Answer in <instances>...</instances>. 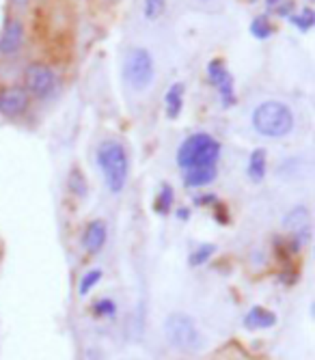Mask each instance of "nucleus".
I'll list each match as a JSON object with an SVG mask.
<instances>
[{"instance_id":"f257e3e1","label":"nucleus","mask_w":315,"mask_h":360,"mask_svg":"<svg viewBox=\"0 0 315 360\" xmlns=\"http://www.w3.org/2000/svg\"><path fill=\"white\" fill-rule=\"evenodd\" d=\"M218 158H220V143L207 132H197L193 136H188L177 149V165L184 171L216 169Z\"/></svg>"},{"instance_id":"f03ea898","label":"nucleus","mask_w":315,"mask_h":360,"mask_svg":"<svg viewBox=\"0 0 315 360\" xmlns=\"http://www.w3.org/2000/svg\"><path fill=\"white\" fill-rule=\"evenodd\" d=\"M255 132L266 139H283L294 129V112L288 104L268 100L253 110Z\"/></svg>"},{"instance_id":"7ed1b4c3","label":"nucleus","mask_w":315,"mask_h":360,"mask_svg":"<svg viewBox=\"0 0 315 360\" xmlns=\"http://www.w3.org/2000/svg\"><path fill=\"white\" fill-rule=\"evenodd\" d=\"M121 76L123 82L130 91H145L151 86L153 78H155V60L151 56V52L147 48L141 46H132L128 52H125L123 65H121Z\"/></svg>"},{"instance_id":"20e7f679","label":"nucleus","mask_w":315,"mask_h":360,"mask_svg":"<svg viewBox=\"0 0 315 360\" xmlns=\"http://www.w3.org/2000/svg\"><path fill=\"white\" fill-rule=\"evenodd\" d=\"M98 165L110 192H121L128 181V153L117 141H104L98 149Z\"/></svg>"},{"instance_id":"39448f33","label":"nucleus","mask_w":315,"mask_h":360,"mask_svg":"<svg viewBox=\"0 0 315 360\" xmlns=\"http://www.w3.org/2000/svg\"><path fill=\"white\" fill-rule=\"evenodd\" d=\"M165 335L169 343L181 352H195L203 345L197 321L186 313H171L165 321Z\"/></svg>"},{"instance_id":"423d86ee","label":"nucleus","mask_w":315,"mask_h":360,"mask_svg":"<svg viewBox=\"0 0 315 360\" xmlns=\"http://www.w3.org/2000/svg\"><path fill=\"white\" fill-rule=\"evenodd\" d=\"M24 82H26V89H24L26 93H33L39 100H46L56 86V76L48 65L33 63V65H28V70L24 74Z\"/></svg>"},{"instance_id":"0eeeda50","label":"nucleus","mask_w":315,"mask_h":360,"mask_svg":"<svg viewBox=\"0 0 315 360\" xmlns=\"http://www.w3.org/2000/svg\"><path fill=\"white\" fill-rule=\"evenodd\" d=\"M207 78H210V84L216 86V91L220 93V100H223V106H225V108L233 106V104H236L233 76L227 72L223 58H212V60L207 63Z\"/></svg>"},{"instance_id":"6e6552de","label":"nucleus","mask_w":315,"mask_h":360,"mask_svg":"<svg viewBox=\"0 0 315 360\" xmlns=\"http://www.w3.org/2000/svg\"><path fill=\"white\" fill-rule=\"evenodd\" d=\"M28 108V93L22 86H9L0 91V115L20 117Z\"/></svg>"},{"instance_id":"1a4fd4ad","label":"nucleus","mask_w":315,"mask_h":360,"mask_svg":"<svg viewBox=\"0 0 315 360\" xmlns=\"http://www.w3.org/2000/svg\"><path fill=\"white\" fill-rule=\"evenodd\" d=\"M22 41H24V26L20 20H9L0 32V54L3 56H13L20 52L22 48Z\"/></svg>"},{"instance_id":"9d476101","label":"nucleus","mask_w":315,"mask_h":360,"mask_svg":"<svg viewBox=\"0 0 315 360\" xmlns=\"http://www.w3.org/2000/svg\"><path fill=\"white\" fill-rule=\"evenodd\" d=\"M283 229H288V231H292L296 238L302 236V238L309 240V210H307L304 205L294 207V210L285 216V220H283Z\"/></svg>"},{"instance_id":"9b49d317","label":"nucleus","mask_w":315,"mask_h":360,"mask_svg":"<svg viewBox=\"0 0 315 360\" xmlns=\"http://www.w3.org/2000/svg\"><path fill=\"white\" fill-rule=\"evenodd\" d=\"M82 244L86 248V252H98L102 250V246L106 244V226L102 220H93L86 229H84V236H82Z\"/></svg>"},{"instance_id":"f8f14e48","label":"nucleus","mask_w":315,"mask_h":360,"mask_svg":"<svg viewBox=\"0 0 315 360\" xmlns=\"http://www.w3.org/2000/svg\"><path fill=\"white\" fill-rule=\"evenodd\" d=\"M276 323V315L264 307H253L246 317H244V326L248 330H264V328H272V326Z\"/></svg>"},{"instance_id":"ddd939ff","label":"nucleus","mask_w":315,"mask_h":360,"mask_svg":"<svg viewBox=\"0 0 315 360\" xmlns=\"http://www.w3.org/2000/svg\"><path fill=\"white\" fill-rule=\"evenodd\" d=\"M184 93H186V86L181 82H175L171 84V89L167 91L165 95V110H167V117L169 119H177L181 115V108H184Z\"/></svg>"},{"instance_id":"4468645a","label":"nucleus","mask_w":315,"mask_h":360,"mask_svg":"<svg viewBox=\"0 0 315 360\" xmlns=\"http://www.w3.org/2000/svg\"><path fill=\"white\" fill-rule=\"evenodd\" d=\"M266 165H268L266 149H255L248 158V177L253 181H262L266 177Z\"/></svg>"},{"instance_id":"2eb2a0df","label":"nucleus","mask_w":315,"mask_h":360,"mask_svg":"<svg viewBox=\"0 0 315 360\" xmlns=\"http://www.w3.org/2000/svg\"><path fill=\"white\" fill-rule=\"evenodd\" d=\"M216 179V169H193L184 171V181L188 188H201Z\"/></svg>"},{"instance_id":"dca6fc26","label":"nucleus","mask_w":315,"mask_h":360,"mask_svg":"<svg viewBox=\"0 0 315 360\" xmlns=\"http://www.w3.org/2000/svg\"><path fill=\"white\" fill-rule=\"evenodd\" d=\"M250 35H253L255 39L264 41V39H270L272 37V32H274V26L270 22V18L264 13V15H257L253 18V22H250Z\"/></svg>"},{"instance_id":"f3484780","label":"nucleus","mask_w":315,"mask_h":360,"mask_svg":"<svg viewBox=\"0 0 315 360\" xmlns=\"http://www.w3.org/2000/svg\"><path fill=\"white\" fill-rule=\"evenodd\" d=\"M298 30H302V32H309L311 28H313V24H315V11L311 9V7H304L302 11H296V13H292L290 18H288Z\"/></svg>"},{"instance_id":"a211bd4d","label":"nucleus","mask_w":315,"mask_h":360,"mask_svg":"<svg viewBox=\"0 0 315 360\" xmlns=\"http://www.w3.org/2000/svg\"><path fill=\"white\" fill-rule=\"evenodd\" d=\"M167 11V0H143V18L147 22L160 20Z\"/></svg>"},{"instance_id":"6ab92c4d","label":"nucleus","mask_w":315,"mask_h":360,"mask_svg":"<svg viewBox=\"0 0 315 360\" xmlns=\"http://www.w3.org/2000/svg\"><path fill=\"white\" fill-rule=\"evenodd\" d=\"M171 207H173V190H171V186H162L160 188V194L155 196V212L158 214H162V216H167L169 212H171Z\"/></svg>"},{"instance_id":"aec40b11","label":"nucleus","mask_w":315,"mask_h":360,"mask_svg":"<svg viewBox=\"0 0 315 360\" xmlns=\"http://www.w3.org/2000/svg\"><path fill=\"white\" fill-rule=\"evenodd\" d=\"M214 250H216V246H214V244H203V246H199V248L191 255V259H188V264H191L193 268L203 266L205 261H210V257L214 255Z\"/></svg>"},{"instance_id":"412c9836","label":"nucleus","mask_w":315,"mask_h":360,"mask_svg":"<svg viewBox=\"0 0 315 360\" xmlns=\"http://www.w3.org/2000/svg\"><path fill=\"white\" fill-rule=\"evenodd\" d=\"M102 281V270H89L82 281H80V296H86V293L96 287Z\"/></svg>"},{"instance_id":"4be33fe9","label":"nucleus","mask_w":315,"mask_h":360,"mask_svg":"<svg viewBox=\"0 0 315 360\" xmlns=\"http://www.w3.org/2000/svg\"><path fill=\"white\" fill-rule=\"evenodd\" d=\"M93 311H96V315H100V317H112L117 313V304L112 300H100V302H96Z\"/></svg>"},{"instance_id":"5701e85b","label":"nucleus","mask_w":315,"mask_h":360,"mask_svg":"<svg viewBox=\"0 0 315 360\" xmlns=\"http://www.w3.org/2000/svg\"><path fill=\"white\" fill-rule=\"evenodd\" d=\"M72 190H74L78 196H84V194H86V184H84V177L80 175V171H74V173H72Z\"/></svg>"},{"instance_id":"b1692460","label":"nucleus","mask_w":315,"mask_h":360,"mask_svg":"<svg viewBox=\"0 0 315 360\" xmlns=\"http://www.w3.org/2000/svg\"><path fill=\"white\" fill-rule=\"evenodd\" d=\"M274 9H276V15L290 18V15L294 13V3H292V0H283V3H281V5H276Z\"/></svg>"},{"instance_id":"393cba45","label":"nucleus","mask_w":315,"mask_h":360,"mask_svg":"<svg viewBox=\"0 0 315 360\" xmlns=\"http://www.w3.org/2000/svg\"><path fill=\"white\" fill-rule=\"evenodd\" d=\"M177 216H179L181 220H188V216H191V212H188L186 207H179V210H177Z\"/></svg>"},{"instance_id":"a878e982","label":"nucleus","mask_w":315,"mask_h":360,"mask_svg":"<svg viewBox=\"0 0 315 360\" xmlns=\"http://www.w3.org/2000/svg\"><path fill=\"white\" fill-rule=\"evenodd\" d=\"M283 0H266V5H268V9H274L276 5H281Z\"/></svg>"},{"instance_id":"bb28decb","label":"nucleus","mask_w":315,"mask_h":360,"mask_svg":"<svg viewBox=\"0 0 315 360\" xmlns=\"http://www.w3.org/2000/svg\"><path fill=\"white\" fill-rule=\"evenodd\" d=\"M15 5H20V7H24V5H28V0H13Z\"/></svg>"}]
</instances>
